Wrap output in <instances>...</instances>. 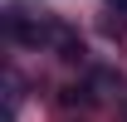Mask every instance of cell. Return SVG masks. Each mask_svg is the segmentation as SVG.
Listing matches in <instances>:
<instances>
[{"mask_svg": "<svg viewBox=\"0 0 127 122\" xmlns=\"http://www.w3.org/2000/svg\"><path fill=\"white\" fill-rule=\"evenodd\" d=\"M112 5H127V0H112Z\"/></svg>", "mask_w": 127, "mask_h": 122, "instance_id": "6da1fadb", "label": "cell"}]
</instances>
